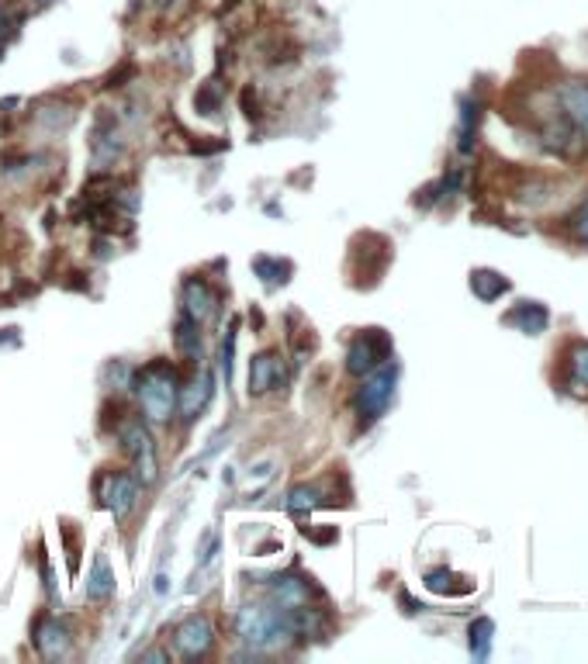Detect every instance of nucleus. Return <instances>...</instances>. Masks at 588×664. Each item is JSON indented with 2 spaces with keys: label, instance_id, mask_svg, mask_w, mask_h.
<instances>
[{
  "label": "nucleus",
  "instance_id": "5701e85b",
  "mask_svg": "<svg viewBox=\"0 0 588 664\" xmlns=\"http://www.w3.org/2000/svg\"><path fill=\"white\" fill-rule=\"evenodd\" d=\"M232 357H236V322L229 326V332H225V343H222V374H225V384L232 381Z\"/></svg>",
  "mask_w": 588,
  "mask_h": 664
},
{
  "label": "nucleus",
  "instance_id": "20e7f679",
  "mask_svg": "<svg viewBox=\"0 0 588 664\" xmlns=\"http://www.w3.org/2000/svg\"><path fill=\"white\" fill-rule=\"evenodd\" d=\"M388 339L381 336L378 329L364 332V336H357L350 343V353H346V371L357 374V377H367L374 371V367H381V360L388 357Z\"/></svg>",
  "mask_w": 588,
  "mask_h": 664
},
{
  "label": "nucleus",
  "instance_id": "1a4fd4ad",
  "mask_svg": "<svg viewBox=\"0 0 588 664\" xmlns=\"http://www.w3.org/2000/svg\"><path fill=\"white\" fill-rule=\"evenodd\" d=\"M218 308V294L211 291L205 277H187L184 281V315H191L194 322H208Z\"/></svg>",
  "mask_w": 588,
  "mask_h": 664
},
{
  "label": "nucleus",
  "instance_id": "7ed1b4c3",
  "mask_svg": "<svg viewBox=\"0 0 588 664\" xmlns=\"http://www.w3.org/2000/svg\"><path fill=\"white\" fill-rule=\"evenodd\" d=\"M391 395H395V367H374L367 381L357 391V412L364 422H374L388 409Z\"/></svg>",
  "mask_w": 588,
  "mask_h": 664
},
{
  "label": "nucleus",
  "instance_id": "412c9836",
  "mask_svg": "<svg viewBox=\"0 0 588 664\" xmlns=\"http://www.w3.org/2000/svg\"><path fill=\"white\" fill-rule=\"evenodd\" d=\"M571 377H575L578 395L588 391V343H578L575 353H571Z\"/></svg>",
  "mask_w": 588,
  "mask_h": 664
},
{
  "label": "nucleus",
  "instance_id": "b1692460",
  "mask_svg": "<svg viewBox=\"0 0 588 664\" xmlns=\"http://www.w3.org/2000/svg\"><path fill=\"white\" fill-rule=\"evenodd\" d=\"M488 637H492V623H488V620H478V623L471 626V647H474V654H478V658L485 654V640Z\"/></svg>",
  "mask_w": 588,
  "mask_h": 664
},
{
  "label": "nucleus",
  "instance_id": "0eeeda50",
  "mask_svg": "<svg viewBox=\"0 0 588 664\" xmlns=\"http://www.w3.org/2000/svg\"><path fill=\"white\" fill-rule=\"evenodd\" d=\"M270 599H274V606L281 609H301V606H312V581L294 575V571H288V575H274L267 585Z\"/></svg>",
  "mask_w": 588,
  "mask_h": 664
},
{
  "label": "nucleus",
  "instance_id": "a878e982",
  "mask_svg": "<svg viewBox=\"0 0 588 664\" xmlns=\"http://www.w3.org/2000/svg\"><path fill=\"white\" fill-rule=\"evenodd\" d=\"M39 4H52V0H39Z\"/></svg>",
  "mask_w": 588,
  "mask_h": 664
},
{
  "label": "nucleus",
  "instance_id": "9d476101",
  "mask_svg": "<svg viewBox=\"0 0 588 664\" xmlns=\"http://www.w3.org/2000/svg\"><path fill=\"white\" fill-rule=\"evenodd\" d=\"M284 384V364L277 353H260L250 360V395H267V391Z\"/></svg>",
  "mask_w": 588,
  "mask_h": 664
},
{
  "label": "nucleus",
  "instance_id": "bb28decb",
  "mask_svg": "<svg viewBox=\"0 0 588 664\" xmlns=\"http://www.w3.org/2000/svg\"><path fill=\"white\" fill-rule=\"evenodd\" d=\"M0 18H4V14H0Z\"/></svg>",
  "mask_w": 588,
  "mask_h": 664
},
{
  "label": "nucleus",
  "instance_id": "f8f14e48",
  "mask_svg": "<svg viewBox=\"0 0 588 664\" xmlns=\"http://www.w3.org/2000/svg\"><path fill=\"white\" fill-rule=\"evenodd\" d=\"M561 101H564V111H568V118L575 125H582L588 132V83L575 80V83H564L561 87Z\"/></svg>",
  "mask_w": 588,
  "mask_h": 664
},
{
  "label": "nucleus",
  "instance_id": "2eb2a0df",
  "mask_svg": "<svg viewBox=\"0 0 588 664\" xmlns=\"http://www.w3.org/2000/svg\"><path fill=\"white\" fill-rule=\"evenodd\" d=\"M118 440H122V447H125L132 457L146 454V450H156L153 440H149V433H146V426H142L139 419L122 422V426H118Z\"/></svg>",
  "mask_w": 588,
  "mask_h": 664
},
{
  "label": "nucleus",
  "instance_id": "423d86ee",
  "mask_svg": "<svg viewBox=\"0 0 588 664\" xmlns=\"http://www.w3.org/2000/svg\"><path fill=\"white\" fill-rule=\"evenodd\" d=\"M211 644H215V630H211V623L205 616H187L184 623L173 630V647H177L180 658H205L211 651Z\"/></svg>",
  "mask_w": 588,
  "mask_h": 664
},
{
  "label": "nucleus",
  "instance_id": "4be33fe9",
  "mask_svg": "<svg viewBox=\"0 0 588 664\" xmlns=\"http://www.w3.org/2000/svg\"><path fill=\"white\" fill-rule=\"evenodd\" d=\"M194 104H198L201 115H215V111L222 108V97H218L215 83H205V87L198 90V97H194Z\"/></svg>",
  "mask_w": 588,
  "mask_h": 664
},
{
  "label": "nucleus",
  "instance_id": "f03ea898",
  "mask_svg": "<svg viewBox=\"0 0 588 664\" xmlns=\"http://www.w3.org/2000/svg\"><path fill=\"white\" fill-rule=\"evenodd\" d=\"M236 637L256 651L281 647L284 640L294 637L291 613L281 606H243L236 613Z\"/></svg>",
  "mask_w": 588,
  "mask_h": 664
},
{
  "label": "nucleus",
  "instance_id": "a211bd4d",
  "mask_svg": "<svg viewBox=\"0 0 588 664\" xmlns=\"http://www.w3.org/2000/svg\"><path fill=\"white\" fill-rule=\"evenodd\" d=\"M509 322H516V326L526 332H540L547 326V312L540 305H519L516 312L509 315Z\"/></svg>",
  "mask_w": 588,
  "mask_h": 664
},
{
  "label": "nucleus",
  "instance_id": "dca6fc26",
  "mask_svg": "<svg viewBox=\"0 0 588 664\" xmlns=\"http://www.w3.org/2000/svg\"><path fill=\"white\" fill-rule=\"evenodd\" d=\"M319 505H322V495H319V488H308V485H298V488H291V492H288V498H284V509H288V512H294V516H305V512L319 509Z\"/></svg>",
  "mask_w": 588,
  "mask_h": 664
},
{
  "label": "nucleus",
  "instance_id": "f3484780",
  "mask_svg": "<svg viewBox=\"0 0 588 664\" xmlns=\"http://www.w3.org/2000/svg\"><path fill=\"white\" fill-rule=\"evenodd\" d=\"M177 350L187 353V357H198V360H201L198 322H194L191 315H180V322H177Z\"/></svg>",
  "mask_w": 588,
  "mask_h": 664
},
{
  "label": "nucleus",
  "instance_id": "39448f33",
  "mask_svg": "<svg viewBox=\"0 0 588 664\" xmlns=\"http://www.w3.org/2000/svg\"><path fill=\"white\" fill-rule=\"evenodd\" d=\"M101 498L111 509V516H115L118 523H125V519L132 516L135 502H139V481L125 471H111L101 485Z\"/></svg>",
  "mask_w": 588,
  "mask_h": 664
},
{
  "label": "nucleus",
  "instance_id": "f257e3e1",
  "mask_svg": "<svg viewBox=\"0 0 588 664\" xmlns=\"http://www.w3.org/2000/svg\"><path fill=\"white\" fill-rule=\"evenodd\" d=\"M132 388L139 395V405L149 422H167L177 412V398H180L177 371H173L167 360H156V364L142 367L139 374H132Z\"/></svg>",
  "mask_w": 588,
  "mask_h": 664
},
{
  "label": "nucleus",
  "instance_id": "aec40b11",
  "mask_svg": "<svg viewBox=\"0 0 588 664\" xmlns=\"http://www.w3.org/2000/svg\"><path fill=\"white\" fill-rule=\"evenodd\" d=\"M471 288L478 291V298H488V301H492V298H499V294H502L505 288H509V284H505L499 274H488V270H478V274L471 277Z\"/></svg>",
  "mask_w": 588,
  "mask_h": 664
},
{
  "label": "nucleus",
  "instance_id": "6e6552de",
  "mask_svg": "<svg viewBox=\"0 0 588 664\" xmlns=\"http://www.w3.org/2000/svg\"><path fill=\"white\" fill-rule=\"evenodd\" d=\"M35 651L42 654L45 661H56L70 651V630L59 616H42L35 623Z\"/></svg>",
  "mask_w": 588,
  "mask_h": 664
},
{
  "label": "nucleus",
  "instance_id": "9b49d317",
  "mask_svg": "<svg viewBox=\"0 0 588 664\" xmlns=\"http://www.w3.org/2000/svg\"><path fill=\"white\" fill-rule=\"evenodd\" d=\"M208 398H211V374L205 371V374H201V384H198V381L187 384V388H184V398H177L180 415H184L187 422H194L201 412H205Z\"/></svg>",
  "mask_w": 588,
  "mask_h": 664
},
{
  "label": "nucleus",
  "instance_id": "4468645a",
  "mask_svg": "<svg viewBox=\"0 0 588 664\" xmlns=\"http://www.w3.org/2000/svg\"><path fill=\"white\" fill-rule=\"evenodd\" d=\"M578 139H582V132H578V128L571 125V122H561V125L550 128L544 142H547L550 149H557V153H564V156H578V153H582V142H578Z\"/></svg>",
  "mask_w": 588,
  "mask_h": 664
},
{
  "label": "nucleus",
  "instance_id": "ddd939ff",
  "mask_svg": "<svg viewBox=\"0 0 588 664\" xmlns=\"http://www.w3.org/2000/svg\"><path fill=\"white\" fill-rule=\"evenodd\" d=\"M115 595V575H111L108 561L104 557H97L94 561V571L87 575V599L90 602H104Z\"/></svg>",
  "mask_w": 588,
  "mask_h": 664
},
{
  "label": "nucleus",
  "instance_id": "393cba45",
  "mask_svg": "<svg viewBox=\"0 0 588 664\" xmlns=\"http://www.w3.org/2000/svg\"><path fill=\"white\" fill-rule=\"evenodd\" d=\"M575 236L582 239V243H588V211H585V215L575 222Z\"/></svg>",
  "mask_w": 588,
  "mask_h": 664
},
{
  "label": "nucleus",
  "instance_id": "6ab92c4d",
  "mask_svg": "<svg viewBox=\"0 0 588 664\" xmlns=\"http://www.w3.org/2000/svg\"><path fill=\"white\" fill-rule=\"evenodd\" d=\"M253 270H256V274H260L267 284H284V281H288V274H291L288 263L270 260V256H256V260H253Z\"/></svg>",
  "mask_w": 588,
  "mask_h": 664
}]
</instances>
